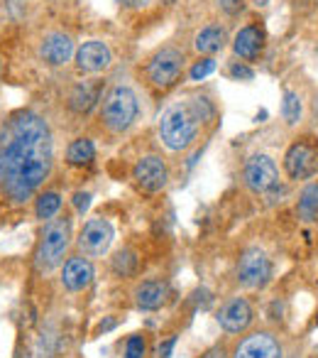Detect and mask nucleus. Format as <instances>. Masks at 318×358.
<instances>
[{
  "label": "nucleus",
  "instance_id": "nucleus-28",
  "mask_svg": "<svg viewBox=\"0 0 318 358\" xmlns=\"http://www.w3.org/2000/svg\"><path fill=\"white\" fill-rule=\"evenodd\" d=\"M215 3H218V8L228 17H238V15H243L245 3H248V0H215Z\"/></svg>",
  "mask_w": 318,
  "mask_h": 358
},
{
  "label": "nucleus",
  "instance_id": "nucleus-26",
  "mask_svg": "<svg viewBox=\"0 0 318 358\" xmlns=\"http://www.w3.org/2000/svg\"><path fill=\"white\" fill-rule=\"evenodd\" d=\"M213 71H215V59L213 57H204V59H199L191 66L189 76H191V81H204L206 76H211Z\"/></svg>",
  "mask_w": 318,
  "mask_h": 358
},
{
  "label": "nucleus",
  "instance_id": "nucleus-36",
  "mask_svg": "<svg viewBox=\"0 0 318 358\" xmlns=\"http://www.w3.org/2000/svg\"><path fill=\"white\" fill-rule=\"evenodd\" d=\"M165 3H172V0H165Z\"/></svg>",
  "mask_w": 318,
  "mask_h": 358
},
{
  "label": "nucleus",
  "instance_id": "nucleus-32",
  "mask_svg": "<svg viewBox=\"0 0 318 358\" xmlns=\"http://www.w3.org/2000/svg\"><path fill=\"white\" fill-rule=\"evenodd\" d=\"M289 6L294 8L296 13L306 15V13H313L318 8V0H289Z\"/></svg>",
  "mask_w": 318,
  "mask_h": 358
},
{
  "label": "nucleus",
  "instance_id": "nucleus-24",
  "mask_svg": "<svg viewBox=\"0 0 318 358\" xmlns=\"http://www.w3.org/2000/svg\"><path fill=\"white\" fill-rule=\"evenodd\" d=\"M303 113V103H301V96L296 91L287 89L282 96V118L287 120V125H296L301 120Z\"/></svg>",
  "mask_w": 318,
  "mask_h": 358
},
{
  "label": "nucleus",
  "instance_id": "nucleus-21",
  "mask_svg": "<svg viewBox=\"0 0 318 358\" xmlns=\"http://www.w3.org/2000/svg\"><path fill=\"white\" fill-rule=\"evenodd\" d=\"M137 270H139V255H137V250L130 248V245L118 248L113 253V258H110V273H113L115 278H120V280L135 278Z\"/></svg>",
  "mask_w": 318,
  "mask_h": 358
},
{
  "label": "nucleus",
  "instance_id": "nucleus-34",
  "mask_svg": "<svg viewBox=\"0 0 318 358\" xmlns=\"http://www.w3.org/2000/svg\"><path fill=\"white\" fill-rule=\"evenodd\" d=\"M250 3H252L255 8H264V6H269L272 0H250Z\"/></svg>",
  "mask_w": 318,
  "mask_h": 358
},
{
  "label": "nucleus",
  "instance_id": "nucleus-1",
  "mask_svg": "<svg viewBox=\"0 0 318 358\" xmlns=\"http://www.w3.org/2000/svg\"><path fill=\"white\" fill-rule=\"evenodd\" d=\"M54 167V140L47 120L30 110L15 113L0 138V189L13 204H27Z\"/></svg>",
  "mask_w": 318,
  "mask_h": 358
},
{
  "label": "nucleus",
  "instance_id": "nucleus-16",
  "mask_svg": "<svg viewBox=\"0 0 318 358\" xmlns=\"http://www.w3.org/2000/svg\"><path fill=\"white\" fill-rule=\"evenodd\" d=\"M76 69L84 74H100L113 64V52L103 40H89L76 50L74 55Z\"/></svg>",
  "mask_w": 318,
  "mask_h": 358
},
{
  "label": "nucleus",
  "instance_id": "nucleus-2",
  "mask_svg": "<svg viewBox=\"0 0 318 358\" xmlns=\"http://www.w3.org/2000/svg\"><path fill=\"white\" fill-rule=\"evenodd\" d=\"M215 118V106L206 96H196L189 101L172 103L165 113L159 115V140L172 152H184L196 143L201 125Z\"/></svg>",
  "mask_w": 318,
  "mask_h": 358
},
{
  "label": "nucleus",
  "instance_id": "nucleus-30",
  "mask_svg": "<svg viewBox=\"0 0 318 358\" xmlns=\"http://www.w3.org/2000/svg\"><path fill=\"white\" fill-rule=\"evenodd\" d=\"M71 201H74L76 214L84 216L86 211H89V206H91V194H89V192H76V194L71 196Z\"/></svg>",
  "mask_w": 318,
  "mask_h": 358
},
{
  "label": "nucleus",
  "instance_id": "nucleus-11",
  "mask_svg": "<svg viewBox=\"0 0 318 358\" xmlns=\"http://www.w3.org/2000/svg\"><path fill=\"white\" fill-rule=\"evenodd\" d=\"M132 182L142 194H159L169 185V167L162 155H142L132 167Z\"/></svg>",
  "mask_w": 318,
  "mask_h": 358
},
{
  "label": "nucleus",
  "instance_id": "nucleus-8",
  "mask_svg": "<svg viewBox=\"0 0 318 358\" xmlns=\"http://www.w3.org/2000/svg\"><path fill=\"white\" fill-rule=\"evenodd\" d=\"M274 263L262 245H248L235 263V282L243 289H264L272 282Z\"/></svg>",
  "mask_w": 318,
  "mask_h": 358
},
{
  "label": "nucleus",
  "instance_id": "nucleus-20",
  "mask_svg": "<svg viewBox=\"0 0 318 358\" xmlns=\"http://www.w3.org/2000/svg\"><path fill=\"white\" fill-rule=\"evenodd\" d=\"M296 216L301 224H318V182H306L298 192Z\"/></svg>",
  "mask_w": 318,
  "mask_h": 358
},
{
  "label": "nucleus",
  "instance_id": "nucleus-12",
  "mask_svg": "<svg viewBox=\"0 0 318 358\" xmlns=\"http://www.w3.org/2000/svg\"><path fill=\"white\" fill-rule=\"evenodd\" d=\"M115 238L113 224L103 216H93L84 224V229L79 231V238H76V248L79 253L89 255V258H103L108 253L110 243Z\"/></svg>",
  "mask_w": 318,
  "mask_h": 358
},
{
  "label": "nucleus",
  "instance_id": "nucleus-15",
  "mask_svg": "<svg viewBox=\"0 0 318 358\" xmlns=\"http://www.w3.org/2000/svg\"><path fill=\"white\" fill-rule=\"evenodd\" d=\"M264 45H267V32H264L262 25L257 22H250V25L240 27L233 37V55L238 57L240 62H257L264 52Z\"/></svg>",
  "mask_w": 318,
  "mask_h": 358
},
{
  "label": "nucleus",
  "instance_id": "nucleus-14",
  "mask_svg": "<svg viewBox=\"0 0 318 358\" xmlns=\"http://www.w3.org/2000/svg\"><path fill=\"white\" fill-rule=\"evenodd\" d=\"M169 282L162 278H147L139 280L132 287V302L139 312H157L167 304L169 299Z\"/></svg>",
  "mask_w": 318,
  "mask_h": 358
},
{
  "label": "nucleus",
  "instance_id": "nucleus-23",
  "mask_svg": "<svg viewBox=\"0 0 318 358\" xmlns=\"http://www.w3.org/2000/svg\"><path fill=\"white\" fill-rule=\"evenodd\" d=\"M59 211H61V194L59 192H42V194L35 199V216L42 221V224L56 219Z\"/></svg>",
  "mask_w": 318,
  "mask_h": 358
},
{
  "label": "nucleus",
  "instance_id": "nucleus-5",
  "mask_svg": "<svg viewBox=\"0 0 318 358\" xmlns=\"http://www.w3.org/2000/svg\"><path fill=\"white\" fill-rule=\"evenodd\" d=\"M284 177L289 182H308L318 172V138L316 135H298L289 143L282 157Z\"/></svg>",
  "mask_w": 318,
  "mask_h": 358
},
{
  "label": "nucleus",
  "instance_id": "nucleus-10",
  "mask_svg": "<svg viewBox=\"0 0 318 358\" xmlns=\"http://www.w3.org/2000/svg\"><path fill=\"white\" fill-rule=\"evenodd\" d=\"M255 319H257V309H255L252 299L245 297V294L228 297L220 304L218 312H215V322H218V327L228 336H243V334H248L255 327Z\"/></svg>",
  "mask_w": 318,
  "mask_h": 358
},
{
  "label": "nucleus",
  "instance_id": "nucleus-33",
  "mask_svg": "<svg viewBox=\"0 0 318 358\" xmlns=\"http://www.w3.org/2000/svg\"><path fill=\"white\" fill-rule=\"evenodd\" d=\"M123 8H132V10H142V8H147L152 0H118Z\"/></svg>",
  "mask_w": 318,
  "mask_h": 358
},
{
  "label": "nucleus",
  "instance_id": "nucleus-22",
  "mask_svg": "<svg viewBox=\"0 0 318 358\" xmlns=\"http://www.w3.org/2000/svg\"><path fill=\"white\" fill-rule=\"evenodd\" d=\"M96 159V145L89 138H76L66 148V162L74 167H86Z\"/></svg>",
  "mask_w": 318,
  "mask_h": 358
},
{
  "label": "nucleus",
  "instance_id": "nucleus-3",
  "mask_svg": "<svg viewBox=\"0 0 318 358\" xmlns=\"http://www.w3.org/2000/svg\"><path fill=\"white\" fill-rule=\"evenodd\" d=\"M74 241V229H71L69 216H56V219L47 221L45 229L40 234L35 248V268L37 273L50 275L66 260V253Z\"/></svg>",
  "mask_w": 318,
  "mask_h": 358
},
{
  "label": "nucleus",
  "instance_id": "nucleus-31",
  "mask_svg": "<svg viewBox=\"0 0 318 358\" xmlns=\"http://www.w3.org/2000/svg\"><path fill=\"white\" fill-rule=\"evenodd\" d=\"M199 358H230V348L225 343H213L209 351H204Z\"/></svg>",
  "mask_w": 318,
  "mask_h": 358
},
{
  "label": "nucleus",
  "instance_id": "nucleus-4",
  "mask_svg": "<svg viewBox=\"0 0 318 358\" xmlns=\"http://www.w3.org/2000/svg\"><path fill=\"white\" fill-rule=\"evenodd\" d=\"M139 115V101L130 86L118 84L103 96V106H100V120H103L105 130L113 135H120L135 125Z\"/></svg>",
  "mask_w": 318,
  "mask_h": 358
},
{
  "label": "nucleus",
  "instance_id": "nucleus-35",
  "mask_svg": "<svg viewBox=\"0 0 318 358\" xmlns=\"http://www.w3.org/2000/svg\"><path fill=\"white\" fill-rule=\"evenodd\" d=\"M316 302H318V287H316Z\"/></svg>",
  "mask_w": 318,
  "mask_h": 358
},
{
  "label": "nucleus",
  "instance_id": "nucleus-17",
  "mask_svg": "<svg viewBox=\"0 0 318 358\" xmlns=\"http://www.w3.org/2000/svg\"><path fill=\"white\" fill-rule=\"evenodd\" d=\"M76 55L74 40L64 32H50L40 45V57L50 66H64Z\"/></svg>",
  "mask_w": 318,
  "mask_h": 358
},
{
  "label": "nucleus",
  "instance_id": "nucleus-27",
  "mask_svg": "<svg viewBox=\"0 0 318 358\" xmlns=\"http://www.w3.org/2000/svg\"><path fill=\"white\" fill-rule=\"evenodd\" d=\"M228 71H230V76H233L235 81H252L255 79V71H252V66H250L248 62H233Z\"/></svg>",
  "mask_w": 318,
  "mask_h": 358
},
{
  "label": "nucleus",
  "instance_id": "nucleus-7",
  "mask_svg": "<svg viewBox=\"0 0 318 358\" xmlns=\"http://www.w3.org/2000/svg\"><path fill=\"white\" fill-rule=\"evenodd\" d=\"M184 69H186L184 52L167 45V47H159L147 59V64H144V76H147V81L154 89L167 91L179 84L181 76H184Z\"/></svg>",
  "mask_w": 318,
  "mask_h": 358
},
{
  "label": "nucleus",
  "instance_id": "nucleus-25",
  "mask_svg": "<svg viewBox=\"0 0 318 358\" xmlns=\"http://www.w3.org/2000/svg\"><path fill=\"white\" fill-rule=\"evenodd\" d=\"M147 334H130L123 343V358H144L147 356Z\"/></svg>",
  "mask_w": 318,
  "mask_h": 358
},
{
  "label": "nucleus",
  "instance_id": "nucleus-19",
  "mask_svg": "<svg viewBox=\"0 0 318 358\" xmlns=\"http://www.w3.org/2000/svg\"><path fill=\"white\" fill-rule=\"evenodd\" d=\"M225 45H228V30L223 25H218V22H211V25L201 27L194 37V50L204 57L218 55Z\"/></svg>",
  "mask_w": 318,
  "mask_h": 358
},
{
  "label": "nucleus",
  "instance_id": "nucleus-9",
  "mask_svg": "<svg viewBox=\"0 0 318 358\" xmlns=\"http://www.w3.org/2000/svg\"><path fill=\"white\" fill-rule=\"evenodd\" d=\"M284 343L274 329H250L238 336L230 348V358H282Z\"/></svg>",
  "mask_w": 318,
  "mask_h": 358
},
{
  "label": "nucleus",
  "instance_id": "nucleus-29",
  "mask_svg": "<svg viewBox=\"0 0 318 358\" xmlns=\"http://www.w3.org/2000/svg\"><path fill=\"white\" fill-rule=\"evenodd\" d=\"M174 346H176V334L165 336L162 341L157 343V358H169L172 353H174Z\"/></svg>",
  "mask_w": 318,
  "mask_h": 358
},
{
  "label": "nucleus",
  "instance_id": "nucleus-6",
  "mask_svg": "<svg viewBox=\"0 0 318 358\" xmlns=\"http://www.w3.org/2000/svg\"><path fill=\"white\" fill-rule=\"evenodd\" d=\"M243 182L255 196L272 199L277 192H282V174L272 155L252 152L243 164Z\"/></svg>",
  "mask_w": 318,
  "mask_h": 358
},
{
  "label": "nucleus",
  "instance_id": "nucleus-18",
  "mask_svg": "<svg viewBox=\"0 0 318 358\" xmlns=\"http://www.w3.org/2000/svg\"><path fill=\"white\" fill-rule=\"evenodd\" d=\"M100 91H103V84H100V81H79V84L71 86L66 106H69L74 113L84 115L98 103Z\"/></svg>",
  "mask_w": 318,
  "mask_h": 358
},
{
  "label": "nucleus",
  "instance_id": "nucleus-13",
  "mask_svg": "<svg viewBox=\"0 0 318 358\" xmlns=\"http://www.w3.org/2000/svg\"><path fill=\"white\" fill-rule=\"evenodd\" d=\"M96 280V265L89 255L84 253H74L61 263V273H59V282L66 292L79 294L84 289H89Z\"/></svg>",
  "mask_w": 318,
  "mask_h": 358
}]
</instances>
